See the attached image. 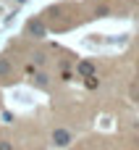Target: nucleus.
<instances>
[{"label": "nucleus", "mask_w": 139, "mask_h": 150, "mask_svg": "<svg viewBox=\"0 0 139 150\" xmlns=\"http://www.w3.org/2000/svg\"><path fill=\"white\" fill-rule=\"evenodd\" d=\"M18 3H26V0H18Z\"/></svg>", "instance_id": "obj_10"}, {"label": "nucleus", "mask_w": 139, "mask_h": 150, "mask_svg": "<svg viewBox=\"0 0 139 150\" xmlns=\"http://www.w3.org/2000/svg\"><path fill=\"white\" fill-rule=\"evenodd\" d=\"M84 84H87V90H97V79H95V74H92V76H84Z\"/></svg>", "instance_id": "obj_5"}, {"label": "nucleus", "mask_w": 139, "mask_h": 150, "mask_svg": "<svg viewBox=\"0 0 139 150\" xmlns=\"http://www.w3.org/2000/svg\"><path fill=\"white\" fill-rule=\"evenodd\" d=\"M79 74L81 76H92L95 74V63L92 61H79Z\"/></svg>", "instance_id": "obj_3"}, {"label": "nucleus", "mask_w": 139, "mask_h": 150, "mask_svg": "<svg viewBox=\"0 0 139 150\" xmlns=\"http://www.w3.org/2000/svg\"><path fill=\"white\" fill-rule=\"evenodd\" d=\"M71 140H74V134H71L68 129H63V127H58V129L53 132V142H55L58 148H66V145H68Z\"/></svg>", "instance_id": "obj_2"}, {"label": "nucleus", "mask_w": 139, "mask_h": 150, "mask_svg": "<svg viewBox=\"0 0 139 150\" xmlns=\"http://www.w3.org/2000/svg\"><path fill=\"white\" fill-rule=\"evenodd\" d=\"M0 121L11 124V121H13V113H11V111H3V113H0Z\"/></svg>", "instance_id": "obj_6"}, {"label": "nucleus", "mask_w": 139, "mask_h": 150, "mask_svg": "<svg viewBox=\"0 0 139 150\" xmlns=\"http://www.w3.org/2000/svg\"><path fill=\"white\" fill-rule=\"evenodd\" d=\"M11 74H13L11 61H3V58H0V76H11Z\"/></svg>", "instance_id": "obj_4"}, {"label": "nucleus", "mask_w": 139, "mask_h": 150, "mask_svg": "<svg viewBox=\"0 0 139 150\" xmlns=\"http://www.w3.org/2000/svg\"><path fill=\"white\" fill-rule=\"evenodd\" d=\"M60 79H63V82H71V79H74V74H71V71L63 66V74H60Z\"/></svg>", "instance_id": "obj_7"}, {"label": "nucleus", "mask_w": 139, "mask_h": 150, "mask_svg": "<svg viewBox=\"0 0 139 150\" xmlns=\"http://www.w3.org/2000/svg\"><path fill=\"white\" fill-rule=\"evenodd\" d=\"M0 150H13V145H11V142H5V140H0Z\"/></svg>", "instance_id": "obj_9"}, {"label": "nucleus", "mask_w": 139, "mask_h": 150, "mask_svg": "<svg viewBox=\"0 0 139 150\" xmlns=\"http://www.w3.org/2000/svg\"><path fill=\"white\" fill-rule=\"evenodd\" d=\"M24 34L32 37V40H45V37H47V26H45L42 18H29V21L24 24Z\"/></svg>", "instance_id": "obj_1"}, {"label": "nucleus", "mask_w": 139, "mask_h": 150, "mask_svg": "<svg viewBox=\"0 0 139 150\" xmlns=\"http://www.w3.org/2000/svg\"><path fill=\"white\" fill-rule=\"evenodd\" d=\"M37 84L45 87V84H47V76H45V74H37Z\"/></svg>", "instance_id": "obj_8"}]
</instances>
